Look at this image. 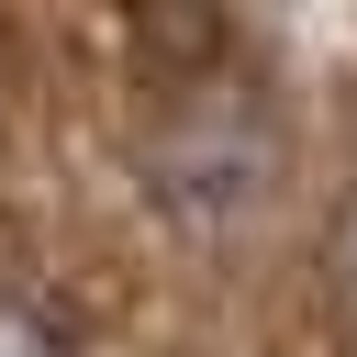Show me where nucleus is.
I'll return each instance as SVG.
<instances>
[{
	"instance_id": "7ed1b4c3",
	"label": "nucleus",
	"mask_w": 357,
	"mask_h": 357,
	"mask_svg": "<svg viewBox=\"0 0 357 357\" xmlns=\"http://www.w3.org/2000/svg\"><path fill=\"white\" fill-rule=\"evenodd\" d=\"M335 290H346V324H357V201L335 212Z\"/></svg>"
},
{
	"instance_id": "f03ea898",
	"label": "nucleus",
	"mask_w": 357,
	"mask_h": 357,
	"mask_svg": "<svg viewBox=\"0 0 357 357\" xmlns=\"http://www.w3.org/2000/svg\"><path fill=\"white\" fill-rule=\"evenodd\" d=\"M0 357H67V346H56V335H45L22 301H0Z\"/></svg>"
},
{
	"instance_id": "f257e3e1",
	"label": "nucleus",
	"mask_w": 357,
	"mask_h": 357,
	"mask_svg": "<svg viewBox=\"0 0 357 357\" xmlns=\"http://www.w3.org/2000/svg\"><path fill=\"white\" fill-rule=\"evenodd\" d=\"M268 156H279V134H268V112L245 100V78H201V89L178 100V123L156 134V190H167L178 212H234V201H257Z\"/></svg>"
}]
</instances>
